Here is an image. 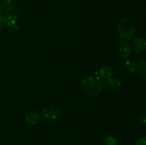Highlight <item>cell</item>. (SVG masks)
I'll use <instances>...</instances> for the list:
<instances>
[{
  "label": "cell",
  "instance_id": "cell-1",
  "mask_svg": "<svg viewBox=\"0 0 146 145\" xmlns=\"http://www.w3.org/2000/svg\"><path fill=\"white\" fill-rule=\"evenodd\" d=\"M117 30L121 39L130 41L135 36L136 28L135 24L131 20L123 18L118 23Z\"/></svg>",
  "mask_w": 146,
  "mask_h": 145
},
{
  "label": "cell",
  "instance_id": "cell-2",
  "mask_svg": "<svg viewBox=\"0 0 146 145\" xmlns=\"http://www.w3.org/2000/svg\"><path fill=\"white\" fill-rule=\"evenodd\" d=\"M82 88L87 95L96 96L101 92L102 84L98 77L88 76L83 80Z\"/></svg>",
  "mask_w": 146,
  "mask_h": 145
},
{
  "label": "cell",
  "instance_id": "cell-3",
  "mask_svg": "<svg viewBox=\"0 0 146 145\" xmlns=\"http://www.w3.org/2000/svg\"><path fill=\"white\" fill-rule=\"evenodd\" d=\"M43 119L48 123H53L59 119L61 117V111L59 108L55 105H49L42 110Z\"/></svg>",
  "mask_w": 146,
  "mask_h": 145
},
{
  "label": "cell",
  "instance_id": "cell-4",
  "mask_svg": "<svg viewBox=\"0 0 146 145\" xmlns=\"http://www.w3.org/2000/svg\"><path fill=\"white\" fill-rule=\"evenodd\" d=\"M104 85L106 89L109 92H116L121 88V82L115 78H107L104 80Z\"/></svg>",
  "mask_w": 146,
  "mask_h": 145
},
{
  "label": "cell",
  "instance_id": "cell-5",
  "mask_svg": "<svg viewBox=\"0 0 146 145\" xmlns=\"http://www.w3.org/2000/svg\"><path fill=\"white\" fill-rule=\"evenodd\" d=\"M131 48L138 53L144 52L146 50V40L142 37H135L131 42Z\"/></svg>",
  "mask_w": 146,
  "mask_h": 145
},
{
  "label": "cell",
  "instance_id": "cell-6",
  "mask_svg": "<svg viewBox=\"0 0 146 145\" xmlns=\"http://www.w3.org/2000/svg\"><path fill=\"white\" fill-rule=\"evenodd\" d=\"M136 68V63L135 61L128 60L121 66V71L125 75H131L133 73Z\"/></svg>",
  "mask_w": 146,
  "mask_h": 145
},
{
  "label": "cell",
  "instance_id": "cell-7",
  "mask_svg": "<svg viewBox=\"0 0 146 145\" xmlns=\"http://www.w3.org/2000/svg\"><path fill=\"white\" fill-rule=\"evenodd\" d=\"M118 53L121 57L126 58L129 57L131 53V48L129 44L126 41H122L118 45Z\"/></svg>",
  "mask_w": 146,
  "mask_h": 145
},
{
  "label": "cell",
  "instance_id": "cell-8",
  "mask_svg": "<svg viewBox=\"0 0 146 145\" xmlns=\"http://www.w3.org/2000/svg\"><path fill=\"white\" fill-rule=\"evenodd\" d=\"M40 119V115L36 111H29L24 115V119L28 123L31 124V125H35V124L38 123L39 122Z\"/></svg>",
  "mask_w": 146,
  "mask_h": 145
},
{
  "label": "cell",
  "instance_id": "cell-9",
  "mask_svg": "<svg viewBox=\"0 0 146 145\" xmlns=\"http://www.w3.org/2000/svg\"><path fill=\"white\" fill-rule=\"evenodd\" d=\"M113 68L110 65H104L101 68L99 71L100 76L104 79H107L112 76L113 75Z\"/></svg>",
  "mask_w": 146,
  "mask_h": 145
},
{
  "label": "cell",
  "instance_id": "cell-10",
  "mask_svg": "<svg viewBox=\"0 0 146 145\" xmlns=\"http://www.w3.org/2000/svg\"><path fill=\"white\" fill-rule=\"evenodd\" d=\"M18 18L15 15H11L8 17L7 22V29L9 31H15L18 28Z\"/></svg>",
  "mask_w": 146,
  "mask_h": 145
},
{
  "label": "cell",
  "instance_id": "cell-11",
  "mask_svg": "<svg viewBox=\"0 0 146 145\" xmlns=\"http://www.w3.org/2000/svg\"><path fill=\"white\" fill-rule=\"evenodd\" d=\"M17 0H0V6L5 9H11L15 7Z\"/></svg>",
  "mask_w": 146,
  "mask_h": 145
},
{
  "label": "cell",
  "instance_id": "cell-12",
  "mask_svg": "<svg viewBox=\"0 0 146 145\" xmlns=\"http://www.w3.org/2000/svg\"><path fill=\"white\" fill-rule=\"evenodd\" d=\"M137 68H138V73L141 75V78H143L144 80H146V61H141L138 63Z\"/></svg>",
  "mask_w": 146,
  "mask_h": 145
},
{
  "label": "cell",
  "instance_id": "cell-13",
  "mask_svg": "<svg viewBox=\"0 0 146 145\" xmlns=\"http://www.w3.org/2000/svg\"><path fill=\"white\" fill-rule=\"evenodd\" d=\"M106 144L107 145H116L117 141L114 136H108L105 138L104 139Z\"/></svg>",
  "mask_w": 146,
  "mask_h": 145
},
{
  "label": "cell",
  "instance_id": "cell-14",
  "mask_svg": "<svg viewBox=\"0 0 146 145\" xmlns=\"http://www.w3.org/2000/svg\"><path fill=\"white\" fill-rule=\"evenodd\" d=\"M8 22V17L5 16L0 15V31L7 26Z\"/></svg>",
  "mask_w": 146,
  "mask_h": 145
},
{
  "label": "cell",
  "instance_id": "cell-15",
  "mask_svg": "<svg viewBox=\"0 0 146 145\" xmlns=\"http://www.w3.org/2000/svg\"><path fill=\"white\" fill-rule=\"evenodd\" d=\"M134 145H146V136H142L138 137L135 142Z\"/></svg>",
  "mask_w": 146,
  "mask_h": 145
},
{
  "label": "cell",
  "instance_id": "cell-16",
  "mask_svg": "<svg viewBox=\"0 0 146 145\" xmlns=\"http://www.w3.org/2000/svg\"><path fill=\"white\" fill-rule=\"evenodd\" d=\"M138 121L141 125H145L146 124V112H143L138 116Z\"/></svg>",
  "mask_w": 146,
  "mask_h": 145
},
{
  "label": "cell",
  "instance_id": "cell-17",
  "mask_svg": "<svg viewBox=\"0 0 146 145\" xmlns=\"http://www.w3.org/2000/svg\"><path fill=\"white\" fill-rule=\"evenodd\" d=\"M1 9H2V8H1V6H0V13L1 12Z\"/></svg>",
  "mask_w": 146,
  "mask_h": 145
}]
</instances>
